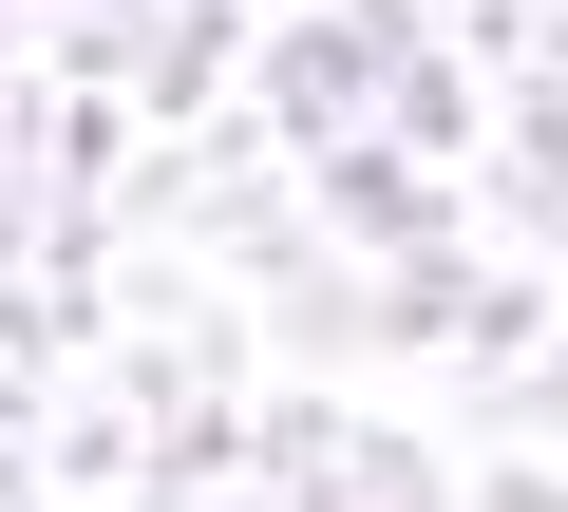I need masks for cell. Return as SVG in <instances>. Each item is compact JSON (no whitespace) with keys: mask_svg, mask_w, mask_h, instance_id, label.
<instances>
[{"mask_svg":"<svg viewBox=\"0 0 568 512\" xmlns=\"http://www.w3.org/2000/svg\"><path fill=\"white\" fill-rule=\"evenodd\" d=\"M436 20L417 0H284V20L246 39V133L304 171V152H342V133H379V77L417 58Z\"/></svg>","mask_w":568,"mask_h":512,"instance_id":"obj_1","label":"cell"},{"mask_svg":"<svg viewBox=\"0 0 568 512\" xmlns=\"http://www.w3.org/2000/svg\"><path fill=\"white\" fill-rule=\"evenodd\" d=\"M474 228L511 247V267H530V247H568V96H549V77L493 96V133H474Z\"/></svg>","mask_w":568,"mask_h":512,"instance_id":"obj_3","label":"cell"},{"mask_svg":"<svg viewBox=\"0 0 568 512\" xmlns=\"http://www.w3.org/2000/svg\"><path fill=\"white\" fill-rule=\"evenodd\" d=\"M246 20H284V0H246Z\"/></svg>","mask_w":568,"mask_h":512,"instance_id":"obj_6","label":"cell"},{"mask_svg":"<svg viewBox=\"0 0 568 512\" xmlns=\"http://www.w3.org/2000/svg\"><path fill=\"white\" fill-rule=\"evenodd\" d=\"M284 190H304V247H342V267H417V247H474V190H455V171H417V152H379V133L304 152Z\"/></svg>","mask_w":568,"mask_h":512,"instance_id":"obj_2","label":"cell"},{"mask_svg":"<svg viewBox=\"0 0 568 512\" xmlns=\"http://www.w3.org/2000/svg\"><path fill=\"white\" fill-rule=\"evenodd\" d=\"M58 474H39V418H0V512H39Z\"/></svg>","mask_w":568,"mask_h":512,"instance_id":"obj_5","label":"cell"},{"mask_svg":"<svg viewBox=\"0 0 568 512\" xmlns=\"http://www.w3.org/2000/svg\"><path fill=\"white\" fill-rule=\"evenodd\" d=\"M474 133H493L474 58H455V39H417V58L379 77V152H417V171H455V190H474Z\"/></svg>","mask_w":568,"mask_h":512,"instance_id":"obj_4","label":"cell"}]
</instances>
